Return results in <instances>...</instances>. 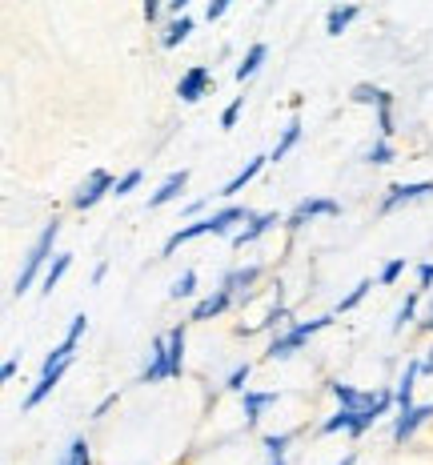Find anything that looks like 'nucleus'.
<instances>
[{"label":"nucleus","mask_w":433,"mask_h":465,"mask_svg":"<svg viewBox=\"0 0 433 465\" xmlns=\"http://www.w3.org/2000/svg\"><path fill=\"white\" fill-rule=\"evenodd\" d=\"M330 393H333V401L337 405H345V410H358L361 413V421H365V430H373L385 413L398 405V397H393V390H373V393H361V390H353V385H345V381H333L330 385Z\"/></svg>","instance_id":"nucleus-1"},{"label":"nucleus","mask_w":433,"mask_h":465,"mask_svg":"<svg viewBox=\"0 0 433 465\" xmlns=\"http://www.w3.org/2000/svg\"><path fill=\"white\" fill-rule=\"evenodd\" d=\"M56 237H61V221H48V225L41 229V237L33 241V249H28L25 269H21V273H16V281H13V297H25L28 289H33V281L44 277V261L53 257Z\"/></svg>","instance_id":"nucleus-2"},{"label":"nucleus","mask_w":433,"mask_h":465,"mask_svg":"<svg viewBox=\"0 0 433 465\" xmlns=\"http://www.w3.org/2000/svg\"><path fill=\"white\" fill-rule=\"evenodd\" d=\"M330 325H333V317H330V313H325V317H310V322L289 325L285 333H277L273 341H269V349H265V361H285V357H293L297 349L310 341L313 333H321V329H330Z\"/></svg>","instance_id":"nucleus-3"},{"label":"nucleus","mask_w":433,"mask_h":465,"mask_svg":"<svg viewBox=\"0 0 433 465\" xmlns=\"http://www.w3.org/2000/svg\"><path fill=\"white\" fill-rule=\"evenodd\" d=\"M113 185H117V181H113V173H104V169H93L89 177L81 181V189L73 193V209L76 213H84V209H93L96 201H104L113 193Z\"/></svg>","instance_id":"nucleus-4"},{"label":"nucleus","mask_w":433,"mask_h":465,"mask_svg":"<svg viewBox=\"0 0 433 465\" xmlns=\"http://www.w3.org/2000/svg\"><path fill=\"white\" fill-rule=\"evenodd\" d=\"M341 213V205H337L333 197H305L297 201V209L285 217V229H305L313 217H337Z\"/></svg>","instance_id":"nucleus-5"},{"label":"nucleus","mask_w":433,"mask_h":465,"mask_svg":"<svg viewBox=\"0 0 433 465\" xmlns=\"http://www.w3.org/2000/svg\"><path fill=\"white\" fill-rule=\"evenodd\" d=\"M433 193V181H409V185H389V193L381 197V213H398L401 205H413V201H426Z\"/></svg>","instance_id":"nucleus-6"},{"label":"nucleus","mask_w":433,"mask_h":465,"mask_svg":"<svg viewBox=\"0 0 433 465\" xmlns=\"http://www.w3.org/2000/svg\"><path fill=\"white\" fill-rule=\"evenodd\" d=\"M233 302H237V293H233V289H229V285H217L213 293H209V297H201V302L192 305L189 322H213V317H221V313H225V309L233 305Z\"/></svg>","instance_id":"nucleus-7"},{"label":"nucleus","mask_w":433,"mask_h":465,"mask_svg":"<svg viewBox=\"0 0 433 465\" xmlns=\"http://www.w3.org/2000/svg\"><path fill=\"white\" fill-rule=\"evenodd\" d=\"M157 381H169V333L153 337L149 365L141 370V385H157Z\"/></svg>","instance_id":"nucleus-8"},{"label":"nucleus","mask_w":433,"mask_h":465,"mask_svg":"<svg viewBox=\"0 0 433 465\" xmlns=\"http://www.w3.org/2000/svg\"><path fill=\"white\" fill-rule=\"evenodd\" d=\"M209 84H213V73H209L205 64H192V69L177 81V96H181L185 104H197L201 96L209 93Z\"/></svg>","instance_id":"nucleus-9"},{"label":"nucleus","mask_w":433,"mask_h":465,"mask_svg":"<svg viewBox=\"0 0 433 465\" xmlns=\"http://www.w3.org/2000/svg\"><path fill=\"white\" fill-rule=\"evenodd\" d=\"M433 418V405H413V410H406V413H398V418H393V441L398 445H406L413 433L421 430V425H426Z\"/></svg>","instance_id":"nucleus-10"},{"label":"nucleus","mask_w":433,"mask_h":465,"mask_svg":"<svg viewBox=\"0 0 433 465\" xmlns=\"http://www.w3.org/2000/svg\"><path fill=\"white\" fill-rule=\"evenodd\" d=\"M69 365H73V361H61V365H53V370H41L36 385H33V390H28V397H25V410H36V405H41L44 397L53 393L56 385H61V377L69 373Z\"/></svg>","instance_id":"nucleus-11"},{"label":"nucleus","mask_w":433,"mask_h":465,"mask_svg":"<svg viewBox=\"0 0 433 465\" xmlns=\"http://www.w3.org/2000/svg\"><path fill=\"white\" fill-rule=\"evenodd\" d=\"M321 433H325V438H330V433H349V438H361V433H369V430H365V421H361L358 410H345V405H337L333 418L321 421Z\"/></svg>","instance_id":"nucleus-12"},{"label":"nucleus","mask_w":433,"mask_h":465,"mask_svg":"<svg viewBox=\"0 0 433 465\" xmlns=\"http://www.w3.org/2000/svg\"><path fill=\"white\" fill-rule=\"evenodd\" d=\"M273 225H281V217H277V213H253V217L245 221V229L233 232V249H245V245H253V241H261Z\"/></svg>","instance_id":"nucleus-13"},{"label":"nucleus","mask_w":433,"mask_h":465,"mask_svg":"<svg viewBox=\"0 0 433 465\" xmlns=\"http://www.w3.org/2000/svg\"><path fill=\"white\" fill-rule=\"evenodd\" d=\"M418 377H421V357H409L406 370H401V377H398V390H393V397H398V413L413 410V390H418Z\"/></svg>","instance_id":"nucleus-14"},{"label":"nucleus","mask_w":433,"mask_h":465,"mask_svg":"<svg viewBox=\"0 0 433 465\" xmlns=\"http://www.w3.org/2000/svg\"><path fill=\"white\" fill-rule=\"evenodd\" d=\"M189 185V169H177V173H169L165 181H161V189L149 197V209H161V205H169V201H177L181 193H185Z\"/></svg>","instance_id":"nucleus-15"},{"label":"nucleus","mask_w":433,"mask_h":465,"mask_svg":"<svg viewBox=\"0 0 433 465\" xmlns=\"http://www.w3.org/2000/svg\"><path fill=\"white\" fill-rule=\"evenodd\" d=\"M277 397H281V393H257V390H245V393H241V413H245V425H249V430L261 421V413L277 401Z\"/></svg>","instance_id":"nucleus-16"},{"label":"nucleus","mask_w":433,"mask_h":465,"mask_svg":"<svg viewBox=\"0 0 433 465\" xmlns=\"http://www.w3.org/2000/svg\"><path fill=\"white\" fill-rule=\"evenodd\" d=\"M265 164H269V157H253V161H249V164H245V169H241V173H237V177H233V181H225V185H221V193H217V197H225V201H229V197H237V193H241V189H245V185H249V181H253V177H257V173H261V169H265Z\"/></svg>","instance_id":"nucleus-17"},{"label":"nucleus","mask_w":433,"mask_h":465,"mask_svg":"<svg viewBox=\"0 0 433 465\" xmlns=\"http://www.w3.org/2000/svg\"><path fill=\"white\" fill-rule=\"evenodd\" d=\"M257 281H261V265H249V269H229L221 285H229V289H233V293H237V302H241V297H245L249 289L257 285Z\"/></svg>","instance_id":"nucleus-18"},{"label":"nucleus","mask_w":433,"mask_h":465,"mask_svg":"<svg viewBox=\"0 0 433 465\" xmlns=\"http://www.w3.org/2000/svg\"><path fill=\"white\" fill-rule=\"evenodd\" d=\"M358 16H361V8H358V5H333V8H330V16H325V33H330V36H341L345 28L358 21Z\"/></svg>","instance_id":"nucleus-19"},{"label":"nucleus","mask_w":433,"mask_h":465,"mask_svg":"<svg viewBox=\"0 0 433 465\" xmlns=\"http://www.w3.org/2000/svg\"><path fill=\"white\" fill-rule=\"evenodd\" d=\"M185 373V325L169 329V377Z\"/></svg>","instance_id":"nucleus-20"},{"label":"nucleus","mask_w":433,"mask_h":465,"mask_svg":"<svg viewBox=\"0 0 433 465\" xmlns=\"http://www.w3.org/2000/svg\"><path fill=\"white\" fill-rule=\"evenodd\" d=\"M297 141H301V116H289V124H285V129H281V141H277L273 144V153H269V161H285L289 157V149H293V144Z\"/></svg>","instance_id":"nucleus-21"},{"label":"nucleus","mask_w":433,"mask_h":465,"mask_svg":"<svg viewBox=\"0 0 433 465\" xmlns=\"http://www.w3.org/2000/svg\"><path fill=\"white\" fill-rule=\"evenodd\" d=\"M69 269H73V253H56V261L44 269V277H41V293H44V297H53V289L61 285V277L69 273Z\"/></svg>","instance_id":"nucleus-22"},{"label":"nucleus","mask_w":433,"mask_h":465,"mask_svg":"<svg viewBox=\"0 0 433 465\" xmlns=\"http://www.w3.org/2000/svg\"><path fill=\"white\" fill-rule=\"evenodd\" d=\"M265 56H269V48L261 45V41H257L253 48H249V53L245 56H241V64H237V69H233V76H237V81L241 84H245L249 81V76H253L257 69H261V64H265Z\"/></svg>","instance_id":"nucleus-23"},{"label":"nucleus","mask_w":433,"mask_h":465,"mask_svg":"<svg viewBox=\"0 0 433 465\" xmlns=\"http://www.w3.org/2000/svg\"><path fill=\"white\" fill-rule=\"evenodd\" d=\"M189 33H192V16L181 13L177 21L165 25V33H161V45H165V48H177L181 41H189Z\"/></svg>","instance_id":"nucleus-24"},{"label":"nucleus","mask_w":433,"mask_h":465,"mask_svg":"<svg viewBox=\"0 0 433 465\" xmlns=\"http://www.w3.org/2000/svg\"><path fill=\"white\" fill-rule=\"evenodd\" d=\"M421 297H426V293H421V289H413V293L406 297V302H401V309H398V317H393V333H401V329H406L409 322H413V313H418V302H421Z\"/></svg>","instance_id":"nucleus-25"},{"label":"nucleus","mask_w":433,"mask_h":465,"mask_svg":"<svg viewBox=\"0 0 433 465\" xmlns=\"http://www.w3.org/2000/svg\"><path fill=\"white\" fill-rule=\"evenodd\" d=\"M369 289H373V281H358V285H353L349 293H345L341 302H337L333 313H349V309H358V305L365 302V297H369Z\"/></svg>","instance_id":"nucleus-26"},{"label":"nucleus","mask_w":433,"mask_h":465,"mask_svg":"<svg viewBox=\"0 0 433 465\" xmlns=\"http://www.w3.org/2000/svg\"><path fill=\"white\" fill-rule=\"evenodd\" d=\"M393 93H385V101L378 104V137H385V141H393Z\"/></svg>","instance_id":"nucleus-27"},{"label":"nucleus","mask_w":433,"mask_h":465,"mask_svg":"<svg viewBox=\"0 0 433 465\" xmlns=\"http://www.w3.org/2000/svg\"><path fill=\"white\" fill-rule=\"evenodd\" d=\"M197 293V269H185L177 281H172V289H169V297L172 302H185V297Z\"/></svg>","instance_id":"nucleus-28"},{"label":"nucleus","mask_w":433,"mask_h":465,"mask_svg":"<svg viewBox=\"0 0 433 465\" xmlns=\"http://www.w3.org/2000/svg\"><path fill=\"white\" fill-rule=\"evenodd\" d=\"M289 441H293V433H265V438H261V445H265L269 461H285V450H289Z\"/></svg>","instance_id":"nucleus-29"},{"label":"nucleus","mask_w":433,"mask_h":465,"mask_svg":"<svg viewBox=\"0 0 433 465\" xmlns=\"http://www.w3.org/2000/svg\"><path fill=\"white\" fill-rule=\"evenodd\" d=\"M61 465H93L89 441H84V438H73V441H69V450H64V461H61Z\"/></svg>","instance_id":"nucleus-30"},{"label":"nucleus","mask_w":433,"mask_h":465,"mask_svg":"<svg viewBox=\"0 0 433 465\" xmlns=\"http://www.w3.org/2000/svg\"><path fill=\"white\" fill-rule=\"evenodd\" d=\"M349 101L353 104H373V109H378V104L385 101V89H378V84H353Z\"/></svg>","instance_id":"nucleus-31"},{"label":"nucleus","mask_w":433,"mask_h":465,"mask_svg":"<svg viewBox=\"0 0 433 465\" xmlns=\"http://www.w3.org/2000/svg\"><path fill=\"white\" fill-rule=\"evenodd\" d=\"M393 157H398V149H393V141H385V137H378V144L369 149V164H393Z\"/></svg>","instance_id":"nucleus-32"},{"label":"nucleus","mask_w":433,"mask_h":465,"mask_svg":"<svg viewBox=\"0 0 433 465\" xmlns=\"http://www.w3.org/2000/svg\"><path fill=\"white\" fill-rule=\"evenodd\" d=\"M401 273H406V257H393L389 265L381 269V277H378V285H398Z\"/></svg>","instance_id":"nucleus-33"},{"label":"nucleus","mask_w":433,"mask_h":465,"mask_svg":"<svg viewBox=\"0 0 433 465\" xmlns=\"http://www.w3.org/2000/svg\"><path fill=\"white\" fill-rule=\"evenodd\" d=\"M249 373H253V365H237L233 373H229V381H225V390H233V393H245V381H249Z\"/></svg>","instance_id":"nucleus-34"},{"label":"nucleus","mask_w":433,"mask_h":465,"mask_svg":"<svg viewBox=\"0 0 433 465\" xmlns=\"http://www.w3.org/2000/svg\"><path fill=\"white\" fill-rule=\"evenodd\" d=\"M137 185H141V169H129V173H124V177L117 181V185H113V193H117V197H129V193L137 189Z\"/></svg>","instance_id":"nucleus-35"},{"label":"nucleus","mask_w":433,"mask_h":465,"mask_svg":"<svg viewBox=\"0 0 433 465\" xmlns=\"http://www.w3.org/2000/svg\"><path fill=\"white\" fill-rule=\"evenodd\" d=\"M241 109H245V96H237V101L229 104L225 113H221V129H233V124H237V116H241Z\"/></svg>","instance_id":"nucleus-36"},{"label":"nucleus","mask_w":433,"mask_h":465,"mask_svg":"<svg viewBox=\"0 0 433 465\" xmlns=\"http://www.w3.org/2000/svg\"><path fill=\"white\" fill-rule=\"evenodd\" d=\"M418 289H421V293H429V289H433V261L418 265Z\"/></svg>","instance_id":"nucleus-37"},{"label":"nucleus","mask_w":433,"mask_h":465,"mask_svg":"<svg viewBox=\"0 0 433 465\" xmlns=\"http://www.w3.org/2000/svg\"><path fill=\"white\" fill-rule=\"evenodd\" d=\"M229 5H233V0H209V21H221V16H225L229 13Z\"/></svg>","instance_id":"nucleus-38"},{"label":"nucleus","mask_w":433,"mask_h":465,"mask_svg":"<svg viewBox=\"0 0 433 465\" xmlns=\"http://www.w3.org/2000/svg\"><path fill=\"white\" fill-rule=\"evenodd\" d=\"M161 5H169V0H144V21H149V25H157Z\"/></svg>","instance_id":"nucleus-39"},{"label":"nucleus","mask_w":433,"mask_h":465,"mask_svg":"<svg viewBox=\"0 0 433 465\" xmlns=\"http://www.w3.org/2000/svg\"><path fill=\"white\" fill-rule=\"evenodd\" d=\"M421 333H433V297H429V305H426V313H421V322H418Z\"/></svg>","instance_id":"nucleus-40"},{"label":"nucleus","mask_w":433,"mask_h":465,"mask_svg":"<svg viewBox=\"0 0 433 465\" xmlns=\"http://www.w3.org/2000/svg\"><path fill=\"white\" fill-rule=\"evenodd\" d=\"M16 370H21V361H16V357H8V361L0 365V377H5V381H13V377H16Z\"/></svg>","instance_id":"nucleus-41"},{"label":"nucleus","mask_w":433,"mask_h":465,"mask_svg":"<svg viewBox=\"0 0 433 465\" xmlns=\"http://www.w3.org/2000/svg\"><path fill=\"white\" fill-rule=\"evenodd\" d=\"M421 373H429V377H433V345L426 349V357H421Z\"/></svg>","instance_id":"nucleus-42"},{"label":"nucleus","mask_w":433,"mask_h":465,"mask_svg":"<svg viewBox=\"0 0 433 465\" xmlns=\"http://www.w3.org/2000/svg\"><path fill=\"white\" fill-rule=\"evenodd\" d=\"M104 273H109V265H104V261H101V265L93 269V285H101V281H104Z\"/></svg>","instance_id":"nucleus-43"},{"label":"nucleus","mask_w":433,"mask_h":465,"mask_svg":"<svg viewBox=\"0 0 433 465\" xmlns=\"http://www.w3.org/2000/svg\"><path fill=\"white\" fill-rule=\"evenodd\" d=\"M189 5H192V0H169V8H172V13H177V16H181V13H185V8H189Z\"/></svg>","instance_id":"nucleus-44"},{"label":"nucleus","mask_w":433,"mask_h":465,"mask_svg":"<svg viewBox=\"0 0 433 465\" xmlns=\"http://www.w3.org/2000/svg\"><path fill=\"white\" fill-rule=\"evenodd\" d=\"M337 465H358V453H345V458L337 461Z\"/></svg>","instance_id":"nucleus-45"},{"label":"nucleus","mask_w":433,"mask_h":465,"mask_svg":"<svg viewBox=\"0 0 433 465\" xmlns=\"http://www.w3.org/2000/svg\"><path fill=\"white\" fill-rule=\"evenodd\" d=\"M269 5H277V0H269Z\"/></svg>","instance_id":"nucleus-46"}]
</instances>
